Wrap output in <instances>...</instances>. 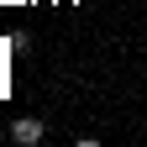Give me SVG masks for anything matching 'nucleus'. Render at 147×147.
<instances>
[{
	"label": "nucleus",
	"instance_id": "1",
	"mask_svg": "<svg viewBox=\"0 0 147 147\" xmlns=\"http://www.w3.org/2000/svg\"><path fill=\"white\" fill-rule=\"evenodd\" d=\"M42 137H47V121H37V116H16L11 121V142L16 147H37Z\"/></svg>",
	"mask_w": 147,
	"mask_h": 147
}]
</instances>
